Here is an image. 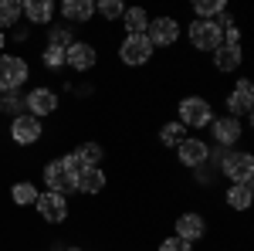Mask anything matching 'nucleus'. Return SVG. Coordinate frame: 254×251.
<instances>
[{
  "label": "nucleus",
  "mask_w": 254,
  "mask_h": 251,
  "mask_svg": "<svg viewBox=\"0 0 254 251\" xmlns=\"http://www.w3.org/2000/svg\"><path fill=\"white\" fill-rule=\"evenodd\" d=\"M214 98L203 92H190V95L176 98V122L190 133V129H207L214 122Z\"/></svg>",
  "instance_id": "nucleus-1"
},
{
  "label": "nucleus",
  "mask_w": 254,
  "mask_h": 251,
  "mask_svg": "<svg viewBox=\"0 0 254 251\" xmlns=\"http://www.w3.org/2000/svg\"><path fill=\"white\" fill-rule=\"evenodd\" d=\"M214 231V224H210V217L203 211H196V207H187V211H176L170 217V234L176 238H183V241H190V245H200L207 234Z\"/></svg>",
  "instance_id": "nucleus-2"
},
{
  "label": "nucleus",
  "mask_w": 254,
  "mask_h": 251,
  "mask_svg": "<svg viewBox=\"0 0 254 251\" xmlns=\"http://www.w3.org/2000/svg\"><path fill=\"white\" fill-rule=\"evenodd\" d=\"M183 38L190 44V51L196 55H214L217 48L224 44V31H220V24L217 20H187L183 24Z\"/></svg>",
  "instance_id": "nucleus-3"
},
{
  "label": "nucleus",
  "mask_w": 254,
  "mask_h": 251,
  "mask_svg": "<svg viewBox=\"0 0 254 251\" xmlns=\"http://www.w3.org/2000/svg\"><path fill=\"white\" fill-rule=\"evenodd\" d=\"M98 65H102V48L92 38H75L64 48V68L75 72V75H92Z\"/></svg>",
  "instance_id": "nucleus-4"
},
{
  "label": "nucleus",
  "mask_w": 254,
  "mask_h": 251,
  "mask_svg": "<svg viewBox=\"0 0 254 251\" xmlns=\"http://www.w3.org/2000/svg\"><path fill=\"white\" fill-rule=\"evenodd\" d=\"M116 58L122 68H146L156 58V48L149 44L146 34H122L116 44Z\"/></svg>",
  "instance_id": "nucleus-5"
},
{
  "label": "nucleus",
  "mask_w": 254,
  "mask_h": 251,
  "mask_svg": "<svg viewBox=\"0 0 254 251\" xmlns=\"http://www.w3.org/2000/svg\"><path fill=\"white\" fill-rule=\"evenodd\" d=\"M146 38L159 51H173L176 44L183 41V20L176 17V14H156V17H149Z\"/></svg>",
  "instance_id": "nucleus-6"
},
{
  "label": "nucleus",
  "mask_w": 254,
  "mask_h": 251,
  "mask_svg": "<svg viewBox=\"0 0 254 251\" xmlns=\"http://www.w3.org/2000/svg\"><path fill=\"white\" fill-rule=\"evenodd\" d=\"M217 173L224 176L227 183H248L254 180V153L251 150H224L220 163H217Z\"/></svg>",
  "instance_id": "nucleus-7"
},
{
  "label": "nucleus",
  "mask_w": 254,
  "mask_h": 251,
  "mask_svg": "<svg viewBox=\"0 0 254 251\" xmlns=\"http://www.w3.org/2000/svg\"><path fill=\"white\" fill-rule=\"evenodd\" d=\"M34 211H38V221L44 224V228H61V224H68V221H71V204H68V197L51 193V190L38 193Z\"/></svg>",
  "instance_id": "nucleus-8"
},
{
  "label": "nucleus",
  "mask_w": 254,
  "mask_h": 251,
  "mask_svg": "<svg viewBox=\"0 0 254 251\" xmlns=\"http://www.w3.org/2000/svg\"><path fill=\"white\" fill-rule=\"evenodd\" d=\"M224 116H234V119H244L251 116V109H254V82L248 75H237L234 78V88H227L224 92Z\"/></svg>",
  "instance_id": "nucleus-9"
},
{
  "label": "nucleus",
  "mask_w": 254,
  "mask_h": 251,
  "mask_svg": "<svg viewBox=\"0 0 254 251\" xmlns=\"http://www.w3.org/2000/svg\"><path fill=\"white\" fill-rule=\"evenodd\" d=\"M24 109L31 112L34 119H55L61 112V95L51 88V85H34V88H27V95H24Z\"/></svg>",
  "instance_id": "nucleus-10"
},
{
  "label": "nucleus",
  "mask_w": 254,
  "mask_h": 251,
  "mask_svg": "<svg viewBox=\"0 0 254 251\" xmlns=\"http://www.w3.org/2000/svg\"><path fill=\"white\" fill-rule=\"evenodd\" d=\"M31 78V65L24 55H0V95L20 92Z\"/></svg>",
  "instance_id": "nucleus-11"
},
{
  "label": "nucleus",
  "mask_w": 254,
  "mask_h": 251,
  "mask_svg": "<svg viewBox=\"0 0 254 251\" xmlns=\"http://www.w3.org/2000/svg\"><path fill=\"white\" fill-rule=\"evenodd\" d=\"M41 180H44V187L51 193H61V197L75 193V173H68V167L61 163V156H48L41 163Z\"/></svg>",
  "instance_id": "nucleus-12"
},
{
  "label": "nucleus",
  "mask_w": 254,
  "mask_h": 251,
  "mask_svg": "<svg viewBox=\"0 0 254 251\" xmlns=\"http://www.w3.org/2000/svg\"><path fill=\"white\" fill-rule=\"evenodd\" d=\"M173 153H176V160H173L176 167H180V170H190V173H193L196 167L210 163V143H207V139H200V136H187V139H183V143L176 146Z\"/></svg>",
  "instance_id": "nucleus-13"
},
{
  "label": "nucleus",
  "mask_w": 254,
  "mask_h": 251,
  "mask_svg": "<svg viewBox=\"0 0 254 251\" xmlns=\"http://www.w3.org/2000/svg\"><path fill=\"white\" fill-rule=\"evenodd\" d=\"M210 129V136H214L217 150H237L241 146V139H244V122L234 116H214V122L207 126Z\"/></svg>",
  "instance_id": "nucleus-14"
},
{
  "label": "nucleus",
  "mask_w": 254,
  "mask_h": 251,
  "mask_svg": "<svg viewBox=\"0 0 254 251\" xmlns=\"http://www.w3.org/2000/svg\"><path fill=\"white\" fill-rule=\"evenodd\" d=\"M41 139H44V122L34 119L31 112H20V116L10 119V143L14 146H38Z\"/></svg>",
  "instance_id": "nucleus-15"
},
{
  "label": "nucleus",
  "mask_w": 254,
  "mask_h": 251,
  "mask_svg": "<svg viewBox=\"0 0 254 251\" xmlns=\"http://www.w3.org/2000/svg\"><path fill=\"white\" fill-rule=\"evenodd\" d=\"M109 190V170L105 167H85L75 173V193H81L85 200H98Z\"/></svg>",
  "instance_id": "nucleus-16"
},
{
  "label": "nucleus",
  "mask_w": 254,
  "mask_h": 251,
  "mask_svg": "<svg viewBox=\"0 0 254 251\" xmlns=\"http://www.w3.org/2000/svg\"><path fill=\"white\" fill-rule=\"evenodd\" d=\"M241 65H244V48L241 44H220L214 55H210L214 75H237Z\"/></svg>",
  "instance_id": "nucleus-17"
},
{
  "label": "nucleus",
  "mask_w": 254,
  "mask_h": 251,
  "mask_svg": "<svg viewBox=\"0 0 254 251\" xmlns=\"http://www.w3.org/2000/svg\"><path fill=\"white\" fill-rule=\"evenodd\" d=\"M61 20L68 24V27H88L92 20H95V0H64L58 7Z\"/></svg>",
  "instance_id": "nucleus-18"
},
{
  "label": "nucleus",
  "mask_w": 254,
  "mask_h": 251,
  "mask_svg": "<svg viewBox=\"0 0 254 251\" xmlns=\"http://www.w3.org/2000/svg\"><path fill=\"white\" fill-rule=\"evenodd\" d=\"M251 204H254V180H248V183H227L224 187V207L231 214L251 211Z\"/></svg>",
  "instance_id": "nucleus-19"
},
{
  "label": "nucleus",
  "mask_w": 254,
  "mask_h": 251,
  "mask_svg": "<svg viewBox=\"0 0 254 251\" xmlns=\"http://www.w3.org/2000/svg\"><path fill=\"white\" fill-rule=\"evenodd\" d=\"M20 7H24V20L31 27H48V24H55V14H58V7L51 0H24Z\"/></svg>",
  "instance_id": "nucleus-20"
},
{
  "label": "nucleus",
  "mask_w": 254,
  "mask_h": 251,
  "mask_svg": "<svg viewBox=\"0 0 254 251\" xmlns=\"http://www.w3.org/2000/svg\"><path fill=\"white\" fill-rule=\"evenodd\" d=\"M71 153L78 160V167L85 170V167H102L105 156H109V150H105V143H98V139H81V143L71 146Z\"/></svg>",
  "instance_id": "nucleus-21"
},
{
  "label": "nucleus",
  "mask_w": 254,
  "mask_h": 251,
  "mask_svg": "<svg viewBox=\"0 0 254 251\" xmlns=\"http://www.w3.org/2000/svg\"><path fill=\"white\" fill-rule=\"evenodd\" d=\"M187 136L190 133H187L176 119H166V122H159V129H156V143H159V150H176Z\"/></svg>",
  "instance_id": "nucleus-22"
},
{
  "label": "nucleus",
  "mask_w": 254,
  "mask_h": 251,
  "mask_svg": "<svg viewBox=\"0 0 254 251\" xmlns=\"http://www.w3.org/2000/svg\"><path fill=\"white\" fill-rule=\"evenodd\" d=\"M149 10L146 7H126V14L119 20V27L126 31V34H146V27H149Z\"/></svg>",
  "instance_id": "nucleus-23"
},
{
  "label": "nucleus",
  "mask_w": 254,
  "mask_h": 251,
  "mask_svg": "<svg viewBox=\"0 0 254 251\" xmlns=\"http://www.w3.org/2000/svg\"><path fill=\"white\" fill-rule=\"evenodd\" d=\"M71 41H75V27H68L64 20L44 27V48H61V51H64Z\"/></svg>",
  "instance_id": "nucleus-24"
},
{
  "label": "nucleus",
  "mask_w": 254,
  "mask_h": 251,
  "mask_svg": "<svg viewBox=\"0 0 254 251\" xmlns=\"http://www.w3.org/2000/svg\"><path fill=\"white\" fill-rule=\"evenodd\" d=\"M38 183L34 180H14L10 183V200L17 204V207H34V200H38Z\"/></svg>",
  "instance_id": "nucleus-25"
},
{
  "label": "nucleus",
  "mask_w": 254,
  "mask_h": 251,
  "mask_svg": "<svg viewBox=\"0 0 254 251\" xmlns=\"http://www.w3.org/2000/svg\"><path fill=\"white\" fill-rule=\"evenodd\" d=\"M122 14H126V3H119V0H98L95 3V17H102L109 27H119Z\"/></svg>",
  "instance_id": "nucleus-26"
},
{
  "label": "nucleus",
  "mask_w": 254,
  "mask_h": 251,
  "mask_svg": "<svg viewBox=\"0 0 254 251\" xmlns=\"http://www.w3.org/2000/svg\"><path fill=\"white\" fill-rule=\"evenodd\" d=\"M20 20H24L20 0H0V31H3V27H17Z\"/></svg>",
  "instance_id": "nucleus-27"
},
{
  "label": "nucleus",
  "mask_w": 254,
  "mask_h": 251,
  "mask_svg": "<svg viewBox=\"0 0 254 251\" xmlns=\"http://www.w3.org/2000/svg\"><path fill=\"white\" fill-rule=\"evenodd\" d=\"M227 3L224 0H193V20H217V14L224 10Z\"/></svg>",
  "instance_id": "nucleus-28"
},
{
  "label": "nucleus",
  "mask_w": 254,
  "mask_h": 251,
  "mask_svg": "<svg viewBox=\"0 0 254 251\" xmlns=\"http://www.w3.org/2000/svg\"><path fill=\"white\" fill-rule=\"evenodd\" d=\"M41 68H48V72H64V51H61V48H41Z\"/></svg>",
  "instance_id": "nucleus-29"
},
{
  "label": "nucleus",
  "mask_w": 254,
  "mask_h": 251,
  "mask_svg": "<svg viewBox=\"0 0 254 251\" xmlns=\"http://www.w3.org/2000/svg\"><path fill=\"white\" fill-rule=\"evenodd\" d=\"M20 109H24V95L20 92H7V95H0V112L3 116H20Z\"/></svg>",
  "instance_id": "nucleus-30"
},
{
  "label": "nucleus",
  "mask_w": 254,
  "mask_h": 251,
  "mask_svg": "<svg viewBox=\"0 0 254 251\" xmlns=\"http://www.w3.org/2000/svg\"><path fill=\"white\" fill-rule=\"evenodd\" d=\"M156 251H193V245L183 241V238H176V234H163L156 241Z\"/></svg>",
  "instance_id": "nucleus-31"
},
{
  "label": "nucleus",
  "mask_w": 254,
  "mask_h": 251,
  "mask_svg": "<svg viewBox=\"0 0 254 251\" xmlns=\"http://www.w3.org/2000/svg\"><path fill=\"white\" fill-rule=\"evenodd\" d=\"M224 31V44H241V27H237V20H231L227 27H220Z\"/></svg>",
  "instance_id": "nucleus-32"
},
{
  "label": "nucleus",
  "mask_w": 254,
  "mask_h": 251,
  "mask_svg": "<svg viewBox=\"0 0 254 251\" xmlns=\"http://www.w3.org/2000/svg\"><path fill=\"white\" fill-rule=\"evenodd\" d=\"M24 44V41H31V27H20V31H14V44Z\"/></svg>",
  "instance_id": "nucleus-33"
},
{
  "label": "nucleus",
  "mask_w": 254,
  "mask_h": 251,
  "mask_svg": "<svg viewBox=\"0 0 254 251\" xmlns=\"http://www.w3.org/2000/svg\"><path fill=\"white\" fill-rule=\"evenodd\" d=\"M3 44H7V34L0 31V55H3Z\"/></svg>",
  "instance_id": "nucleus-34"
}]
</instances>
